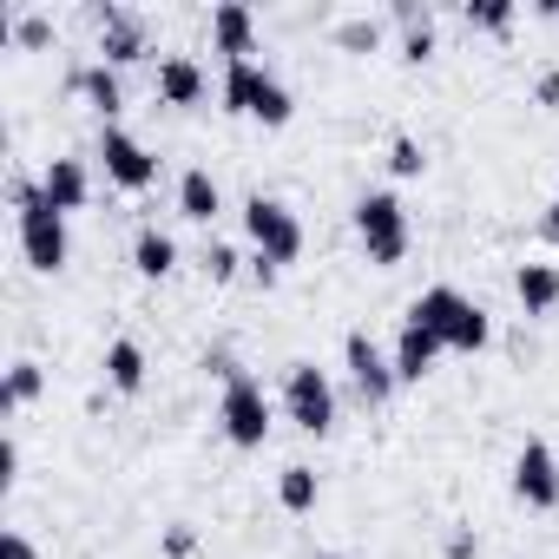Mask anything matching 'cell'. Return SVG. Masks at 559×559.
<instances>
[{"mask_svg": "<svg viewBox=\"0 0 559 559\" xmlns=\"http://www.w3.org/2000/svg\"><path fill=\"white\" fill-rule=\"evenodd\" d=\"M14 224H21V257L40 276H60L73 243H67V211H53V198L34 178H14Z\"/></svg>", "mask_w": 559, "mask_h": 559, "instance_id": "cell-1", "label": "cell"}, {"mask_svg": "<svg viewBox=\"0 0 559 559\" xmlns=\"http://www.w3.org/2000/svg\"><path fill=\"white\" fill-rule=\"evenodd\" d=\"M408 323L435 330V336H441V349H461V356H474V349H487V343H493L487 310H480V304H467V297H461V290H448V284L421 290V297L408 304Z\"/></svg>", "mask_w": 559, "mask_h": 559, "instance_id": "cell-2", "label": "cell"}, {"mask_svg": "<svg viewBox=\"0 0 559 559\" xmlns=\"http://www.w3.org/2000/svg\"><path fill=\"white\" fill-rule=\"evenodd\" d=\"M356 237H362V250H369L376 270H395L408 257V211H402V198L395 191L356 198Z\"/></svg>", "mask_w": 559, "mask_h": 559, "instance_id": "cell-3", "label": "cell"}, {"mask_svg": "<svg viewBox=\"0 0 559 559\" xmlns=\"http://www.w3.org/2000/svg\"><path fill=\"white\" fill-rule=\"evenodd\" d=\"M243 230H250L257 257L276 263V270L304 257V224H297V211H290L284 198H250V204H243Z\"/></svg>", "mask_w": 559, "mask_h": 559, "instance_id": "cell-4", "label": "cell"}, {"mask_svg": "<svg viewBox=\"0 0 559 559\" xmlns=\"http://www.w3.org/2000/svg\"><path fill=\"white\" fill-rule=\"evenodd\" d=\"M284 415L304 428V435H330L336 428V389L317 362H290L284 376Z\"/></svg>", "mask_w": 559, "mask_h": 559, "instance_id": "cell-5", "label": "cell"}, {"mask_svg": "<svg viewBox=\"0 0 559 559\" xmlns=\"http://www.w3.org/2000/svg\"><path fill=\"white\" fill-rule=\"evenodd\" d=\"M217 421L230 435V448H263L270 441V395L257 376H230L224 382V402H217Z\"/></svg>", "mask_w": 559, "mask_h": 559, "instance_id": "cell-6", "label": "cell"}, {"mask_svg": "<svg viewBox=\"0 0 559 559\" xmlns=\"http://www.w3.org/2000/svg\"><path fill=\"white\" fill-rule=\"evenodd\" d=\"M343 362H349V382H356V395L369 402V408H382L402 382H395V356H382L376 343H369V330H349L343 336Z\"/></svg>", "mask_w": 559, "mask_h": 559, "instance_id": "cell-7", "label": "cell"}, {"mask_svg": "<svg viewBox=\"0 0 559 559\" xmlns=\"http://www.w3.org/2000/svg\"><path fill=\"white\" fill-rule=\"evenodd\" d=\"M513 500L533 507V513H552L559 507V454L546 441H526L513 454Z\"/></svg>", "mask_w": 559, "mask_h": 559, "instance_id": "cell-8", "label": "cell"}, {"mask_svg": "<svg viewBox=\"0 0 559 559\" xmlns=\"http://www.w3.org/2000/svg\"><path fill=\"white\" fill-rule=\"evenodd\" d=\"M99 165H106V178H112L119 191H152V178H158V158H152L132 132H119V126L99 132Z\"/></svg>", "mask_w": 559, "mask_h": 559, "instance_id": "cell-9", "label": "cell"}, {"mask_svg": "<svg viewBox=\"0 0 559 559\" xmlns=\"http://www.w3.org/2000/svg\"><path fill=\"white\" fill-rule=\"evenodd\" d=\"M93 21H99V67H132V60H145V21L132 14V8H93Z\"/></svg>", "mask_w": 559, "mask_h": 559, "instance_id": "cell-10", "label": "cell"}, {"mask_svg": "<svg viewBox=\"0 0 559 559\" xmlns=\"http://www.w3.org/2000/svg\"><path fill=\"white\" fill-rule=\"evenodd\" d=\"M67 93L93 99V112H99L106 126L126 112V86H119V67H73V73H67Z\"/></svg>", "mask_w": 559, "mask_h": 559, "instance_id": "cell-11", "label": "cell"}, {"mask_svg": "<svg viewBox=\"0 0 559 559\" xmlns=\"http://www.w3.org/2000/svg\"><path fill=\"white\" fill-rule=\"evenodd\" d=\"M40 191L53 198V211H86V198H93V178H86V165L80 158H47V171H40Z\"/></svg>", "mask_w": 559, "mask_h": 559, "instance_id": "cell-12", "label": "cell"}, {"mask_svg": "<svg viewBox=\"0 0 559 559\" xmlns=\"http://www.w3.org/2000/svg\"><path fill=\"white\" fill-rule=\"evenodd\" d=\"M152 86H158L165 106H198V99H204V67H198L191 53H165Z\"/></svg>", "mask_w": 559, "mask_h": 559, "instance_id": "cell-13", "label": "cell"}, {"mask_svg": "<svg viewBox=\"0 0 559 559\" xmlns=\"http://www.w3.org/2000/svg\"><path fill=\"white\" fill-rule=\"evenodd\" d=\"M211 40H217L224 60H250V47H257V21H250V8H237V0L211 8Z\"/></svg>", "mask_w": 559, "mask_h": 559, "instance_id": "cell-14", "label": "cell"}, {"mask_svg": "<svg viewBox=\"0 0 559 559\" xmlns=\"http://www.w3.org/2000/svg\"><path fill=\"white\" fill-rule=\"evenodd\" d=\"M513 297H520L526 317L559 310V263H520V270H513Z\"/></svg>", "mask_w": 559, "mask_h": 559, "instance_id": "cell-15", "label": "cell"}, {"mask_svg": "<svg viewBox=\"0 0 559 559\" xmlns=\"http://www.w3.org/2000/svg\"><path fill=\"white\" fill-rule=\"evenodd\" d=\"M435 356H441V336L421 330V323H402V336H395V382H421L435 369Z\"/></svg>", "mask_w": 559, "mask_h": 559, "instance_id": "cell-16", "label": "cell"}, {"mask_svg": "<svg viewBox=\"0 0 559 559\" xmlns=\"http://www.w3.org/2000/svg\"><path fill=\"white\" fill-rule=\"evenodd\" d=\"M132 270L152 276V284H165V276L178 270V243H171L158 224H139V237H132Z\"/></svg>", "mask_w": 559, "mask_h": 559, "instance_id": "cell-17", "label": "cell"}, {"mask_svg": "<svg viewBox=\"0 0 559 559\" xmlns=\"http://www.w3.org/2000/svg\"><path fill=\"white\" fill-rule=\"evenodd\" d=\"M224 211V191H217V178L204 171V165H191L185 178H178V217H191V224H211Z\"/></svg>", "mask_w": 559, "mask_h": 559, "instance_id": "cell-18", "label": "cell"}, {"mask_svg": "<svg viewBox=\"0 0 559 559\" xmlns=\"http://www.w3.org/2000/svg\"><path fill=\"white\" fill-rule=\"evenodd\" d=\"M290 112H297L290 86H284V80H270V73H257V93H250V119L276 132V126H290Z\"/></svg>", "mask_w": 559, "mask_h": 559, "instance_id": "cell-19", "label": "cell"}, {"mask_svg": "<svg viewBox=\"0 0 559 559\" xmlns=\"http://www.w3.org/2000/svg\"><path fill=\"white\" fill-rule=\"evenodd\" d=\"M106 382H112L119 395H139V389H145V349H139L132 336H119V343L106 349Z\"/></svg>", "mask_w": 559, "mask_h": 559, "instance_id": "cell-20", "label": "cell"}, {"mask_svg": "<svg viewBox=\"0 0 559 559\" xmlns=\"http://www.w3.org/2000/svg\"><path fill=\"white\" fill-rule=\"evenodd\" d=\"M257 60H224V86H217V99H224V112L230 119H250V93H257Z\"/></svg>", "mask_w": 559, "mask_h": 559, "instance_id": "cell-21", "label": "cell"}, {"mask_svg": "<svg viewBox=\"0 0 559 559\" xmlns=\"http://www.w3.org/2000/svg\"><path fill=\"white\" fill-rule=\"evenodd\" d=\"M317 493H323V480H317V467H304V461L276 474V500H284V513H310Z\"/></svg>", "mask_w": 559, "mask_h": 559, "instance_id": "cell-22", "label": "cell"}, {"mask_svg": "<svg viewBox=\"0 0 559 559\" xmlns=\"http://www.w3.org/2000/svg\"><path fill=\"white\" fill-rule=\"evenodd\" d=\"M40 389H47V369L21 356V362L8 369V389H0V408H8V415H21L27 402H40Z\"/></svg>", "mask_w": 559, "mask_h": 559, "instance_id": "cell-23", "label": "cell"}, {"mask_svg": "<svg viewBox=\"0 0 559 559\" xmlns=\"http://www.w3.org/2000/svg\"><path fill=\"white\" fill-rule=\"evenodd\" d=\"M461 21L480 27V34H507V27H513V0H467Z\"/></svg>", "mask_w": 559, "mask_h": 559, "instance_id": "cell-24", "label": "cell"}, {"mask_svg": "<svg viewBox=\"0 0 559 559\" xmlns=\"http://www.w3.org/2000/svg\"><path fill=\"white\" fill-rule=\"evenodd\" d=\"M14 47H21V53L53 47V14H14Z\"/></svg>", "mask_w": 559, "mask_h": 559, "instance_id": "cell-25", "label": "cell"}, {"mask_svg": "<svg viewBox=\"0 0 559 559\" xmlns=\"http://www.w3.org/2000/svg\"><path fill=\"white\" fill-rule=\"evenodd\" d=\"M389 171H395V178H421V171H428V152H421V139H408V132H402V139L389 145Z\"/></svg>", "mask_w": 559, "mask_h": 559, "instance_id": "cell-26", "label": "cell"}, {"mask_svg": "<svg viewBox=\"0 0 559 559\" xmlns=\"http://www.w3.org/2000/svg\"><path fill=\"white\" fill-rule=\"evenodd\" d=\"M336 47H343V53H376V47H382V27H376V21H343V27H336Z\"/></svg>", "mask_w": 559, "mask_h": 559, "instance_id": "cell-27", "label": "cell"}, {"mask_svg": "<svg viewBox=\"0 0 559 559\" xmlns=\"http://www.w3.org/2000/svg\"><path fill=\"white\" fill-rule=\"evenodd\" d=\"M204 276H211V284H230V276H237V250L230 243H204Z\"/></svg>", "mask_w": 559, "mask_h": 559, "instance_id": "cell-28", "label": "cell"}, {"mask_svg": "<svg viewBox=\"0 0 559 559\" xmlns=\"http://www.w3.org/2000/svg\"><path fill=\"white\" fill-rule=\"evenodd\" d=\"M402 60H408V67H428V60H435V27H415V34L402 40Z\"/></svg>", "mask_w": 559, "mask_h": 559, "instance_id": "cell-29", "label": "cell"}, {"mask_svg": "<svg viewBox=\"0 0 559 559\" xmlns=\"http://www.w3.org/2000/svg\"><path fill=\"white\" fill-rule=\"evenodd\" d=\"M533 99H539L546 112H559V67H546V73L533 80Z\"/></svg>", "mask_w": 559, "mask_h": 559, "instance_id": "cell-30", "label": "cell"}, {"mask_svg": "<svg viewBox=\"0 0 559 559\" xmlns=\"http://www.w3.org/2000/svg\"><path fill=\"white\" fill-rule=\"evenodd\" d=\"M0 559H34V539L21 526H8V533H0Z\"/></svg>", "mask_w": 559, "mask_h": 559, "instance_id": "cell-31", "label": "cell"}, {"mask_svg": "<svg viewBox=\"0 0 559 559\" xmlns=\"http://www.w3.org/2000/svg\"><path fill=\"white\" fill-rule=\"evenodd\" d=\"M191 546H198V533H191V526H165V559H185Z\"/></svg>", "mask_w": 559, "mask_h": 559, "instance_id": "cell-32", "label": "cell"}, {"mask_svg": "<svg viewBox=\"0 0 559 559\" xmlns=\"http://www.w3.org/2000/svg\"><path fill=\"white\" fill-rule=\"evenodd\" d=\"M474 552H480L474 526H454V533H448V559H474Z\"/></svg>", "mask_w": 559, "mask_h": 559, "instance_id": "cell-33", "label": "cell"}, {"mask_svg": "<svg viewBox=\"0 0 559 559\" xmlns=\"http://www.w3.org/2000/svg\"><path fill=\"white\" fill-rule=\"evenodd\" d=\"M395 21H402L408 34H415V27H435V21H428V8H421V0H395Z\"/></svg>", "mask_w": 559, "mask_h": 559, "instance_id": "cell-34", "label": "cell"}, {"mask_svg": "<svg viewBox=\"0 0 559 559\" xmlns=\"http://www.w3.org/2000/svg\"><path fill=\"white\" fill-rule=\"evenodd\" d=\"M539 230H546V237L559 243V198H552V211H546V224H539Z\"/></svg>", "mask_w": 559, "mask_h": 559, "instance_id": "cell-35", "label": "cell"}, {"mask_svg": "<svg viewBox=\"0 0 559 559\" xmlns=\"http://www.w3.org/2000/svg\"><path fill=\"white\" fill-rule=\"evenodd\" d=\"M330 559H343V552H330Z\"/></svg>", "mask_w": 559, "mask_h": 559, "instance_id": "cell-36", "label": "cell"}]
</instances>
